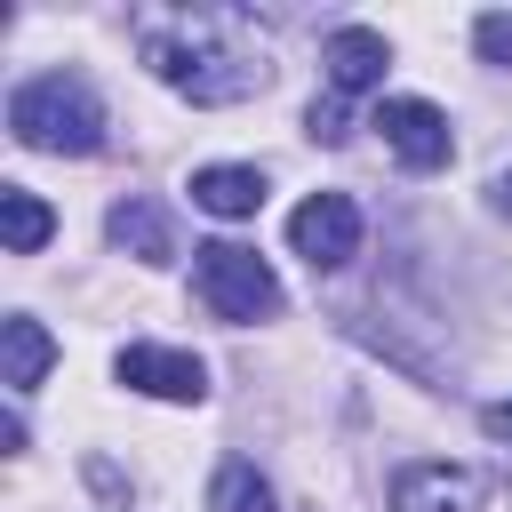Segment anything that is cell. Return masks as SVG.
<instances>
[{
  "label": "cell",
  "instance_id": "1",
  "mask_svg": "<svg viewBox=\"0 0 512 512\" xmlns=\"http://www.w3.org/2000/svg\"><path fill=\"white\" fill-rule=\"evenodd\" d=\"M136 56L192 104H248L272 88V56L240 8H152L136 16Z\"/></svg>",
  "mask_w": 512,
  "mask_h": 512
},
{
  "label": "cell",
  "instance_id": "2",
  "mask_svg": "<svg viewBox=\"0 0 512 512\" xmlns=\"http://www.w3.org/2000/svg\"><path fill=\"white\" fill-rule=\"evenodd\" d=\"M8 128L32 152H72L80 160V152L104 144V104H96V88L80 72H40V80H24L8 96Z\"/></svg>",
  "mask_w": 512,
  "mask_h": 512
},
{
  "label": "cell",
  "instance_id": "3",
  "mask_svg": "<svg viewBox=\"0 0 512 512\" xmlns=\"http://www.w3.org/2000/svg\"><path fill=\"white\" fill-rule=\"evenodd\" d=\"M192 288H200V304H208L216 320H232V328L280 312L272 264H264L256 248H240V240H200V248H192Z\"/></svg>",
  "mask_w": 512,
  "mask_h": 512
},
{
  "label": "cell",
  "instance_id": "4",
  "mask_svg": "<svg viewBox=\"0 0 512 512\" xmlns=\"http://www.w3.org/2000/svg\"><path fill=\"white\" fill-rule=\"evenodd\" d=\"M368 128H376V136H384V152H392L400 168H416V176L448 168V152H456L448 112H440V104H424V96H384Z\"/></svg>",
  "mask_w": 512,
  "mask_h": 512
},
{
  "label": "cell",
  "instance_id": "5",
  "mask_svg": "<svg viewBox=\"0 0 512 512\" xmlns=\"http://www.w3.org/2000/svg\"><path fill=\"white\" fill-rule=\"evenodd\" d=\"M288 248L312 264V272H336L360 256V208L344 192H312L296 216H288Z\"/></svg>",
  "mask_w": 512,
  "mask_h": 512
},
{
  "label": "cell",
  "instance_id": "6",
  "mask_svg": "<svg viewBox=\"0 0 512 512\" xmlns=\"http://www.w3.org/2000/svg\"><path fill=\"white\" fill-rule=\"evenodd\" d=\"M112 376L128 392H152V400H208V368L200 352H176V344H128L112 360Z\"/></svg>",
  "mask_w": 512,
  "mask_h": 512
},
{
  "label": "cell",
  "instance_id": "7",
  "mask_svg": "<svg viewBox=\"0 0 512 512\" xmlns=\"http://www.w3.org/2000/svg\"><path fill=\"white\" fill-rule=\"evenodd\" d=\"M384 512H480V472H464V464H400Z\"/></svg>",
  "mask_w": 512,
  "mask_h": 512
},
{
  "label": "cell",
  "instance_id": "8",
  "mask_svg": "<svg viewBox=\"0 0 512 512\" xmlns=\"http://www.w3.org/2000/svg\"><path fill=\"white\" fill-rule=\"evenodd\" d=\"M320 64H328V88H336V96H368V88L384 80L392 48H384V32H368V24H336L328 48H320Z\"/></svg>",
  "mask_w": 512,
  "mask_h": 512
},
{
  "label": "cell",
  "instance_id": "9",
  "mask_svg": "<svg viewBox=\"0 0 512 512\" xmlns=\"http://www.w3.org/2000/svg\"><path fill=\"white\" fill-rule=\"evenodd\" d=\"M48 360H56V336H48L32 312H8V320H0V384H8V392H32V384L48 376Z\"/></svg>",
  "mask_w": 512,
  "mask_h": 512
},
{
  "label": "cell",
  "instance_id": "10",
  "mask_svg": "<svg viewBox=\"0 0 512 512\" xmlns=\"http://www.w3.org/2000/svg\"><path fill=\"white\" fill-rule=\"evenodd\" d=\"M192 200H200L208 216H256V208H264V168H248V160L192 168Z\"/></svg>",
  "mask_w": 512,
  "mask_h": 512
},
{
  "label": "cell",
  "instance_id": "11",
  "mask_svg": "<svg viewBox=\"0 0 512 512\" xmlns=\"http://www.w3.org/2000/svg\"><path fill=\"white\" fill-rule=\"evenodd\" d=\"M104 232L128 248V256H144V264H168L176 256V232H168V216L144 200V192H128V200H112V216H104Z\"/></svg>",
  "mask_w": 512,
  "mask_h": 512
},
{
  "label": "cell",
  "instance_id": "12",
  "mask_svg": "<svg viewBox=\"0 0 512 512\" xmlns=\"http://www.w3.org/2000/svg\"><path fill=\"white\" fill-rule=\"evenodd\" d=\"M0 232H8V248H16V256H32V248L56 232V216H48V200H40V192L0 184Z\"/></svg>",
  "mask_w": 512,
  "mask_h": 512
},
{
  "label": "cell",
  "instance_id": "13",
  "mask_svg": "<svg viewBox=\"0 0 512 512\" xmlns=\"http://www.w3.org/2000/svg\"><path fill=\"white\" fill-rule=\"evenodd\" d=\"M208 512H272V488H264V472H256L248 456H232V464L216 472V488H208Z\"/></svg>",
  "mask_w": 512,
  "mask_h": 512
},
{
  "label": "cell",
  "instance_id": "14",
  "mask_svg": "<svg viewBox=\"0 0 512 512\" xmlns=\"http://www.w3.org/2000/svg\"><path fill=\"white\" fill-rule=\"evenodd\" d=\"M472 40H480V56H488V64H512V16H504V8H496V16H480V24H472Z\"/></svg>",
  "mask_w": 512,
  "mask_h": 512
},
{
  "label": "cell",
  "instance_id": "15",
  "mask_svg": "<svg viewBox=\"0 0 512 512\" xmlns=\"http://www.w3.org/2000/svg\"><path fill=\"white\" fill-rule=\"evenodd\" d=\"M480 432H488L496 448H512V400H488V408H480Z\"/></svg>",
  "mask_w": 512,
  "mask_h": 512
},
{
  "label": "cell",
  "instance_id": "16",
  "mask_svg": "<svg viewBox=\"0 0 512 512\" xmlns=\"http://www.w3.org/2000/svg\"><path fill=\"white\" fill-rule=\"evenodd\" d=\"M304 128H312L320 144H344V112H336V104H312V120H304Z\"/></svg>",
  "mask_w": 512,
  "mask_h": 512
},
{
  "label": "cell",
  "instance_id": "17",
  "mask_svg": "<svg viewBox=\"0 0 512 512\" xmlns=\"http://www.w3.org/2000/svg\"><path fill=\"white\" fill-rule=\"evenodd\" d=\"M488 208H496V216H512V168H504V176L488 184Z\"/></svg>",
  "mask_w": 512,
  "mask_h": 512
}]
</instances>
